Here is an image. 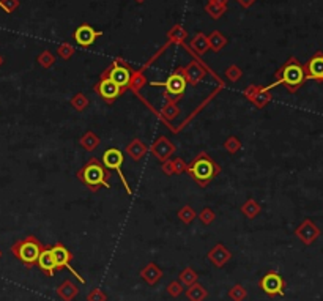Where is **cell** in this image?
Returning <instances> with one entry per match:
<instances>
[{
    "label": "cell",
    "instance_id": "14",
    "mask_svg": "<svg viewBox=\"0 0 323 301\" xmlns=\"http://www.w3.org/2000/svg\"><path fill=\"white\" fill-rule=\"evenodd\" d=\"M150 152L151 155L159 160L161 163H164L167 160H171V156L177 152V147L175 144H172L166 136H159L155 142L151 144L150 147Z\"/></svg>",
    "mask_w": 323,
    "mask_h": 301
},
{
    "label": "cell",
    "instance_id": "10",
    "mask_svg": "<svg viewBox=\"0 0 323 301\" xmlns=\"http://www.w3.org/2000/svg\"><path fill=\"white\" fill-rule=\"evenodd\" d=\"M243 97L251 101L252 104L258 109H263L270 104L273 101V95H271V90L268 87H262V85H249L245 89L243 92Z\"/></svg>",
    "mask_w": 323,
    "mask_h": 301
},
{
    "label": "cell",
    "instance_id": "5",
    "mask_svg": "<svg viewBox=\"0 0 323 301\" xmlns=\"http://www.w3.org/2000/svg\"><path fill=\"white\" fill-rule=\"evenodd\" d=\"M151 85L164 87L163 97L169 101H180L186 92V79L183 76V67H177L164 82H151Z\"/></svg>",
    "mask_w": 323,
    "mask_h": 301
},
{
    "label": "cell",
    "instance_id": "43",
    "mask_svg": "<svg viewBox=\"0 0 323 301\" xmlns=\"http://www.w3.org/2000/svg\"><path fill=\"white\" fill-rule=\"evenodd\" d=\"M87 301H108V295L101 289L96 287L87 295Z\"/></svg>",
    "mask_w": 323,
    "mask_h": 301
},
{
    "label": "cell",
    "instance_id": "34",
    "mask_svg": "<svg viewBox=\"0 0 323 301\" xmlns=\"http://www.w3.org/2000/svg\"><path fill=\"white\" fill-rule=\"evenodd\" d=\"M224 148H225V152H227V153L235 155V153L240 152L241 148H243V144H241V140L237 136H229L227 139L224 140Z\"/></svg>",
    "mask_w": 323,
    "mask_h": 301
},
{
    "label": "cell",
    "instance_id": "28",
    "mask_svg": "<svg viewBox=\"0 0 323 301\" xmlns=\"http://www.w3.org/2000/svg\"><path fill=\"white\" fill-rule=\"evenodd\" d=\"M241 213L248 218V219H255L258 215H260L262 207L255 199H248L243 205H241Z\"/></svg>",
    "mask_w": 323,
    "mask_h": 301
},
{
    "label": "cell",
    "instance_id": "36",
    "mask_svg": "<svg viewBox=\"0 0 323 301\" xmlns=\"http://www.w3.org/2000/svg\"><path fill=\"white\" fill-rule=\"evenodd\" d=\"M225 77L229 79L230 82H237L241 79V76H243V71H241V68L238 65H235V63H232V65H229L227 68H225Z\"/></svg>",
    "mask_w": 323,
    "mask_h": 301
},
{
    "label": "cell",
    "instance_id": "4",
    "mask_svg": "<svg viewBox=\"0 0 323 301\" xmlns=\"http://www.w3.org/2000/svg\"><path fill=\"white\" fill-rule=\"evenodd\" d=\"M43 249H44V244L39 241L35 235H29L26 238L18 240L11 246L13 256L18 259L27 270H30V268H34L36 265V260Z\"/></svg>",
    "mask_w": 323,
    "mask_h": 301
},
{
    "label": "cell",
    "instance_id": "40",
    "mask_svg": "<svg viewBox=\"0 0 323 301\" xmlns=\"http://www.w3.org/2000/svg\"><path fill=\"white\" fill-rule=\"evenodd\" d=\"M199 219H200V223L202 224H205V226H210L213 223V221L216 219V213L212 210V208H204L200 213H199Z\"/></svg>",
    "mask_w": 323,
    "mask_h": 301
},
{
    "label": "cell",
    "instance_id": "15",
    "mask_svg": "<svg viewBox=\"0 0 323 301\" xmlns=\"http://www.w3.org/2000/svg\"><path fill=\"white\" fill-rule=\"evenodd\" d=\"M183 76L186 79V84L197 87L207 76V68L200 60H192L186 67H183Z\"/></svg>",
    "mask_w": 323,
    "mask_h": 301
},
{
    "label": "cell",
    "instance_id": "47",
    "mask_svg": "<svg viewBox=\"0 0 323 301\" xmlns=\"http://www.w3.org/2000/svg\"><path fill=\"white\" fill-rule=\"evenodd\" d=\"M2 63H3V57L0 55V67H2Z\"/></svg>",
    "mask_w": 323,
    "mask_h": 301
},
{
    "label": "cell",
    "instance_id": "39",
    "mask_svg": "<svg viewBox=\"0 0 323 301\" xmlns=\"http://www.w3.org/2000/svg\"><path fill=\"white\" fill-rule=\"evenodd\" d=\"M167 294L169 297H172V298H179L181 294H183V284L180 281H172V282H169V286H167Z\"/></svg>",
    "mask_w": 323,
    "mask_h": 301
},
{
    "label": "cell",
    "instance_id": "33",
    "mask_svg": "<svg viewBox=\"0 0 323 301\" xmlns=\"http://www.w3.org/2000/svg\"><path fill=\"white\" fill-rule=\"evenodd\" d=\"M177 215H179V219L181 221L183 224H191L192 221L197 218V213L194 211V208L191 207V205H184V207H181Z\"/></svg>",
    "mask_w": 323,
    "mask_h": 301
},
{
    "label": "cell",
    "instance_id": "37",
    "mask_svg": "<svg viewBox=\"0 0 323 301\" xmlns=\"http://www.w3.org/2000/svg\"><path fill=\"white\" fill-rule=\"evenodd\" d=\"M246 297H248V292L241 284H235V286L229 290V298L232 301H243Z\"/></svg>",
    "mask_w": 323,
    "mask_h": 301
},
{
    "label": "cell",
    "instance_id": "32",
    "mask_svg": "<svg viewBox=\"0 0 323 301\" xmlns=\"http://www.w3.org/2000/svg\"><path fill=\"white\" fill-rule=\"evenodd\" d=\"M197 279H199V274L192 270L191 267H186L184 270L180 273V276H179V281L183 284V287L186 286V287H189V286H192V284H196L197 282Z\"/></svg>",
    "mask_w": 323,
    "mask_h": 301
},
{
    "label": "cell",
    "instance_id": "8",
    "mask_svg": "<svg viewBox=\"0 0 323 301\" xmlns=\"http://www.w3.org/2000/svg\"><path fill=\"white\" fill-rule=\"evenodd\" d=\"M258 287L263 292L265 295H268L270 298L276 297H284L286 294V281L278 271H266L260 281H258Z\"/></svg>",
    "mask_w": 323,
    "mask_h": 301
},
{
    "label": "cell",
    "instance_id": "44",
    "mask_svg": "<svg viewBox=\"0 0 323 301\" xmlns=\"http://www.w3.org/2000/svg\"><path fill=\"white\" fill-rule=\"evenodd\" d=\"M161 170H163L164 175L171 177L174 175V167H172V160H167L164 163H161Z\"/></svg>",
    "mask_w": 323,
    "mask_h": 301
},
{
    "label": "cell",
    "instance_id": "38",
    "mask_svg": "<svg viewBox=\"0 0 323 301\" xmlns=\"http://www.w3.org/2000/svg\"><path fill=\"white\" fill-rule=\"evenodd\" d=\"M74 52H76V49H74V47H72V44H70L68 41L62 43V44L57 47V54H59V57L63 59V60L71 59L72 55H74Z\"/></svg>",
    "mask_w": 323,
    "mask_h": 301
},
{
    "label": "cell",
    "instance_id": "41",
    "mask_svg": "<svg viewBox=\"0 0 323 301\" xmlns=\"http://www.w3.org/2000/svg\"><path fill=\"white\" fill-rule=\"evenodd\" d=\"M172 167H174V175H180V173L186 172L188 164L181 158H175V160H172Z\"/></svg>",
    "mask_w": 323,
    "mask_h": 301
},
{
    "label": "cell",
    "instance_id": "9",
    "mask_svg": "<svg viewBox=\"0 0 323 301\" xmlns=\"http://www.w3.org/2000/svg\"><path fill=\"white\" fill-rule=\"evenodd\" d=\"M51 251H52V254H54V260H55V267H57V271H62V270H70L72 274H74V278L79 281V282H82V284H85V279L80 276L74 268H72V265H71V262H72V254L71 252L67 249V246H65L63 243H55L54 246L51 248Z\"/></svg>",
    "mask_w": 323,
    "mask_h": 301
},
{
    "label": "cell",
    "instance_id": "12",
    "mask_svg": "<svg viewBox=\"0 0 323 301\" xmlns=\"http://www.w3.org/2000/svg\"><path fill=\"white\" fill-rule=\"evenodd\" d=\"M322 235L320 227L314 223L312 219H304L303 223L295 229V236L300 240L306 246H311V244L319 240V236Z\"/></svg>",
    "mask_w": 323,
    "mask_h": 301
},
{
    "label": "cell",
    "instance_id": "24",
    "mask_svg": "<svg viewBox=\"0 0 323 301\" xmlns=\"http://www.w3.org/2000/svg\"><path fill=\"white\" fill-rule=\"evenodd\" d=\"M167 38H169V43H174V44H180L184 46L186 44V38H188V30L184 29L180 24L174 26L171 30L167 32Z\"/></svg>",
    "mask_w": 323,
    "mask_h": 301
},
{
    "label": "cell",
    "instance_id": "35",
    "mask_svg": "<svg viewBox=\"0 0 323 301\" xmlns=\"http://www.w3.org/2000/svg\"><path fill=\"white\" fill-rule=\"evenodd\" d=\"M36 62L41 65L44 69H49L54 67V63H55V57H54V54L51 51H43L41 54L36 57Z\"/></svg>",
    "mask_w": 323,
    "mask_h": 301
},
{
    "label": "cell",
    "instance_id": "26",
    "mask_svg": "<svg viewBox=\"0 0 323 301\" xmlns=\"http://www.w3.org/2000/svg\"><path fill=\"white\" fill-rule=\"evenodd\" d=\"M101 144V139L96 136L93 131H87L84 133L79 139V145L82 147L85 152H93L95 148H98V145Z\"/></svg>",
    "mask_w": 323,
    "mask_h": 301
},
{
    "label": "cell",
    "instance_id": "11",
    "mask_svg": "<svg viewBox=\"0 0 323 301\" xmlns=\"http://www.w3.org/2000/svg\"><path fill=\"white\" fill-rule=\"evenodd\" d=\"M93 92L98 95V97H101L108 104H114V101L122 95L120 87L108 77H100L98 82L93 85Z\"/></svg>",
    "mask_w": 323,
    "mask_h": 301
},
{
    "label": "cell",
    "instance_id": "29",
    "mask_svg": "<svg viewBox=\"0 0 323 301\" xmlns=\"http://www.w3.org/2000/svg\"><path fill=\"white\" fill-rule=\"evenodd\" d=\"M207 297H208V290L199 282L192 284V286L186 289V298L189 301H204Z\"/></svg>",
    "mask_w": 323,
    "mask_h": 301
},
{
    "label": "cell",
    "instance_id": "21",
    "mask_svg": "<svg viewBox=\"0 0 323 301\" xmlns=\"http://www.w3.org/2000/svg\"><path fill=\"white\" fill-rule=\"evenodd\" d=\"M79 292H80L79 287L72 281H70V279H65L60 284V286L57 287V295L63 301H72L79 295Z\"/></svg>",
    "mask_w": 323,
    "mask_h": 301
},
{
    "label": "cell",
    "instance_id": "20",
    "mask_svg": "<svg viewBox=\"0 0 323 301\" xmlns=\"http://www.w3.org/2000/svg\"><path fill=\"white\" fill-rule=\"evenodd\" d=\"M125 152H126V155L131 158L133 161H136V163H139V161H142L144 160V156L147 155V152H148V147L144 144V142L141 140V139H133L129 144L126 145V148H125Z\"/></svg>",
    "mask_w": 323,
    "mask_h": 301
},
{
    "label": "cell",
    "instance_id": "7",
    "mask_svg": "<svg viewBox=\"0 0 323 301\" xmlns=\"http://www.w3.org/2000/svg\"><path fill=\"white\" fill-rule=\"evenodd\" d=\"M101 163L104 164V167H106L108 170H115L118 173V177H120V180H122V183L125 186V191L131 196V186H129V183L126 181V177L123 175V172H122V166L125 164V155H123L122 150L108 148L106 152L103 153Z\"/></svg>",
    "mask_w": 323,
    "mask_h": 301
},
{
    "label": "cell",
    "instance_id": "42",
    "mask_svg": "<svg viewBox=\"0 0 323 301\" xmlns=\"http://www.w3.org/2000/svg\"><path fill=\"white\" fill-rule=\"evenodd\" d=\"M18 6H19V0H0V8L8 14L13 13Z\"/></svg>",
    "mask_w": 323,
    "mask_h": 301
},
{
    "label": "cell",
    "instance_id": "46",
    "mask_svg": "<svg viewBox=\"0 0 323 301\" xmlns=\"http://www.w3.org/2000/svg\"><path fill=\"white\" fill-rule=\"evenodd\" d=\"M212 2H215V3H219V5H225V6H227L229 0H212Z\"/></svg>",
    "mask_w": 323,
    "mask_h": 301
},
{
    "label": "cell",
    "instance_id": "45",
    "mask_svg": "<svg viewBox=\"0 0 323 301\" xmlns=\"http://www.w3.org/2000/svg\"><path fill=\"white\" fill-rule=\"evenodd\" d=\"M237 2L243 8H249V6H252L257 2V0H237Z\"/></svg>",
    "mask_w": 323,
    "mask_h": 301
},
{
    "label": "cell",
    "instance_id": "30",
    "mask_svg": "<svg viewBox=\"0 0 323 301\" xmlns=\"http://www.w3.org/2000/svg\"><path fill=\"white\" fill-rule=\"evenodd\" d=\"M225 11H227V6H225V5H219V3H215V2H212V0H208L207 5H205V13H207L212 19H215V21L221 19Z\"/></svg>",
    "mask_w": 323,
    "mask_h": 301
},
{
    "label": "cell",
    "instance_id": "31",
    "mask_svg": "<svg viewBox=\"0 0 323 301\" xmlns=\"http://www.w3.org/2000/svg\"><path fill=\"white\" fill-rule=\"evenodd\" d=\"M70 102H71V106H72V109H76L77 112H82V110H85L88 106H90V100H88L84 93H76V95H72L71 97V100H70Z\"/></svg>",
    "mask_w": 323,
    "mask_h": 301
},
{
    "label": "cell",
    "instance_id": "1",
    "mask_svg": "<svg viewBox=\"0 0 323 301\" xmlns=\"http://www.w3.org/2000/svg\"><path fill=\"white\" fill-rule=\"evenodd\" d=\"M306 81H308V79H306L304 65L296 57H290L287 59L284 65L276 71L273 84L266 85V87L271 90L273 87L282 85L288 93H296L304 85Z\"/></svg>",
    "mask_w": 323,
    "mask_h": 301
},
{
    "label": "cell",
    "instance_id": "19",
    "mask_svg": "<svg viewBox=\"0 0 323 301\" xmlns=\"http://www.w3.org/2000/svg\"><path fill=\"white\" fill-rule=\"evenodd\" d=\"M141 278L144 279V282H147L148 286H156L161 281V278H163V270H161L155 262H150L141 270Z\"/></svg>",
    "mask_w": 323,
    "mask_h": 301
},
{
    "label": "cell",
    "instance_id": "25",
    "mask_svg": "<svg viewBox=\"0 0 323 301\" xmlns=\"http://www.w3.org/2000/svg\"><path fill=\"white\" fill-rule=\"evenodd\" d=\"M208 36V44H210V49L213 52H221L225 46H227L229 39L225 38L219 30H213L212 33L207 35Z\"/></svg>",
    "mask_w": 323,
    "mask_h": 301
},
{
    "label": "cell",
    "instance_id": "3",
    "mask_svg": "<svg viewBox=\"0 0 323 301\" xmlns=\"http://www.w3.org/2000/svg\"><path fill=\"white\" fill-rule=\"evenodd\" d=\"M186 172L199 186L205 188L208 186L210 181L221 172V166L217 164L213 158H210L207 152H200L197 156H194V160L188 164Z\"/></svg>",
    "mask_w": 323,
    "mask_h": 301
},
{
    "label": "cell",
    "instance_id": "22",
    "mask_svg": "<svg viewBox=\"0 0 323 301\" xmlns=\"http://www.w3.org/2000/svg\"><path fill=\"white\" fill-rule=\"evenodd\" d=\"M189 49L196 54V55H205L210 51V44H208V36L204 32H199V33L191 39L189 43Z\"/></svg>",
    "mask_w": 323,
    "mask_h": 301
},
{
    "label": "cell",
    "instance_id": "23",
    "mask_svg": "<svg viewBox=\"0 0 323 301\" xmlns=\"http://www.w3.org/2000/svg\"><path fill=\"white\" fill-rule=\"evenodd\" d=\"M147 69L145 67H142L141 69H133L131 73V79H129V84H128V90H131L134 95H139V92L144 89V85L147 84V79L144 76V71Z\"/></svg>",
    "mask_w": 323,
    "mask_h": 301
},
{
    "label": "cell",
    "instance_id": "27",
    "mask_svg": "<svg viewBox=\"0 0 323 301\" xmlns=\"http://www.w3.org/2000/svg\"><path fill=\"white\" fill-rule=\"evenodd\" d=\"M179 114H180L179 101H172V100H169L159 112V115L163 117V120H166V122H172L174 118L179 117Z\"/></svg>",
    "mask_w": 323,
    "mask_h": 301
},
{
    "label": "cell",
    "instance_id": "16",
    "mask_svg": "<svg viewBox=\"0 0 323 301\" xmlns=\"http://www.w3.org/2000/svg\"><path fill=\"white\" fill-rule=\"evenodd\" d=\"M306 79L317 81L323 84V52L317 51L312 57L304 63Z\"/></svg>",
    "mask_w": 323,
    "mask_h": 301
},
{
    "label": "cell",
    "instance_id": "13",
    "mask_svg": "<svg viewBox=\"0 0 323 301\" xmlns=\"http://www.w3.org/2000/svg\"><path fill=\"white\" fill-rule=\"evenodd\" d=\"M103 32L101 30H95L90 24H80V26L74 30V33H72V38H74V41L80 46V47H88L92 46L96 38L101 36Z\"/></svg>",
    "mask_w": 323,
    "mask_h": 301
},
{
    "label": "cell",
    "instance_id": "17",
    "mask_svg": "<svg viewBox=\"0 0 323 301\" xmlns=\"http://www.w3.org/2000/svg\"><path fill=\"white\" fill-rule=\"evenodd\" d=\"M207 259H208L210 262H212L216 268H222V267L232 259V252L229 251V248H225L224 244L217 243V244H215V246L208 251Z\"/></svg>",
    "mask_w": 323,
    "mask_h": 301
},
{
    "label": "cell",
    "instance_id": "18",
    "mask_svg": "<svg viewBox=\"0 0 323 301\" xmlns=\"http://www.w3.org/2000/svg\"><path fill=\"white\" fill-rule=\"evenodd\" d=\"M36 267L41 270L43 274H46L47 278H52L57 271V267H55V260H54V254L51 248L44 246V249L41 251V254H39L38 260H36Z\"/></svg>",
    "mask_w": 323,
    "mask_h": 301
},
{
    "label": "cell",
    "instance_id": "49",
    "mask_svg": "<svg viewBox=\"0 0 323 301\" xmlns=\"http://www.w3.org/2000/svg\"><path fill=\"white\" fill-rule=\"evenodd\" d=\"M0 259H2V251H0Z\"/></svg>",
    "mask_w": 323,
    "mask_h": 301
},
{
    "label": "cell",
    "instance_id": "2",
    "mask_svg": "<svg viewBox=\"0 0 323 301\" xmlns=\"http://www.w3.org/2000/svg\"><path fill=\"white\" fill-rule=\"evenodd\" d=\"M76 177L90 193L100 191V188H110V170L95 156L76 172Z\"/></svg>",
    "mask_w": 323,
    "mask_h": 301
},
{
    "label": "cell",
    "instance_id": "48",
    "mask_svg": "<svg viewBox=\"0 0 323 301\" xmlns=\"http://www.w3.org/2000/svg\"><path fill=\"white\" fill-rule=\"evenodd\" d=\"M136 2H137V3H144V2H145V0H136Z\"/></svg>",
    "mask_w": 323,
    "mask_h": 301
},
{
    "label": "cell",
    "instance_id": "6",
    "mask_svg": "<svg viewBox=\"0 0 323 301\" xmlns=\"http://www.w3.org/2000/svg\"><path fill=\"white\" fill-rule=\"evenodd\" d=\"M131 73H133V68L129 67V63L125 62L123 59L117 57L106 69L103 71L100 77L110 79L112 82L120 87V90H122V95H123L128 90V84H129V79H131Z\"/></svg>",
    "mask_w": 323,
    "mask_h": 301
}]
</instances>
